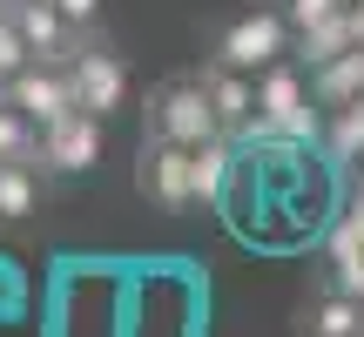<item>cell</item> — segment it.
Returning <instances> with one entry per match:
<instances>
[{
    "mask_svg": "<svg viewBox=\"0 0 364 337\" xmlns=\"http://www.w3.org/2000/svg\"><path fill=\"white\" fill-rule=\"evenodd\" d=\"M344 14H351V41H364V0H351Z\"/></svg>",
    "mask_w": 364,
    "mask_h": 337,
    "instance_id": "21",
    "label": "cell"
},
{
    "mask_svg": "<svg viewBox=\"0 0 364 337\" xmlns=\"http://www.w3.org/2000/svg\"><path fill=\"white\" fill-rule=\"evenodd\" d=\"M344 48H351V14H324V21L297 27V41H290V54L304 61V75H311V68H324V61H338Z\"/></svg>",
    "mask_w": 364,
    "mask_h": 337,
    "instance_id": "14",
    "label": "cell"
},
{
    "mask_svg": "<svg viewBox=\"0 0 364 337\" xmlns=\"http://www.w3.org/2000/svg\"><path fill=\"white\" fill-rule=\"evenodd\" d=\"M358 331H364V297L338 284H317L297 311V337H358Z\"/></svg>",
    "mask_w": 364,
    "mask_h": 337,
    "instance_id": "9",
    "label": "cell"
},
{
    "mask_svg": "<svg viewBox=\"0 0 364 337\" xmlns=\"http://www.w3.org/2000/svg\"><path fill=\"white\" fill-rule=\"evenodd\" d=\"M135 189H142L156 209H169V216L196 209L189 149H182V142H149V135H142V149H135Z\"/></svg>",
    "mask_w": 364,
    "mask_h": 337,
    "instance_id": "5",
    "label": "cell"
},
{
    "mask_svg": "<svg viewBox=\"0 0 364 337\" xmlns=\"http://www.w3.org/2000/svg\"><path fill=\"white\" fill-rule=\"evenodd\" d=\"M54 7H61L68 27H81V34H88V27H102V0H54Z\"/></svg>",
    "mask_w": 364,
    "mask_h": 337,
    "instance_id": "19",
    "label": "cell"
},
{
    "mask_svg": "<svg viewBox=\"0 0 364 337\" xmlns=\"http://www.w3.org/2000/svg\"><path fill=\"white\" fill-rule=\"evenodd\" d=\"M290 41H297V27H290L284 7H243L209 34V61L236 68V75H263L270 61L290 54Z\"/></svg>",
    "mask_w": 364,
    "mask_h": 337,
    "instance_id": "1",
    "label": "cell"
},
{
    "mask_svg": "<svg viewBox=\"0 0 364 337\" xmlns=\"http://www.w3.org/2000/svg\"><path fill=\"white\" fill-rule=\"evenodd\" d=\"M27 61H34V48L21 41V27H14V21H0V81H14Z\"/></svg>",
    "mask_w": 364,
    "mask_h": 337,
    "instance_id": "17",
    "label": "cell"
},
{
    "mask_svg": "<svg viewBox=\"0 0 364 337\" xmlns=\"http://www.w3.org/2000/svg\"><path fill=\"white\" fill-rule=\"evenodd\" d=\"M277 7L290 14V27H311V21H324V14H344L351 0H277Z\"/></svg>",
    "mask_w": 364,
    "mask_h": 337,
    "instance_id": "18",
    "label": "cell"
},
{
    "mask_svg": "<svg viewBox=\"0 0 364 337\" xmlns=\"http://www.w3.org/2000/svg\"><path fill=\"white\" fill-rule=\"evenodd\" d=\"M324 149L338 162H364V95L344 108H324Z\"/></svg>",
    "mask_w": 364,
    "mask_h": 337,
    "instance_id": "15",
    "label": "cell"
},
{
    "mask_svg": "<svg viewBox=\"0 0 364 337\" xmlns=\"http://www.w3.org/2000/svg\"><path fill=\"white\" fill-rule=\"evenodd\" d=\"M68 81H75V108H88V115H102V122H115L122 108H129V61H122V48L102 27H88V34L75 41Z\"/></svg>",
    "mask_w": 364,
    "mask_h": 337,
    "instance_id": "3",
    "label": "cell"
},
{
    "mask_svg": "<svg viewBox=\"0 0 364 337\" xmlns=\"http://www.w3.org/2000/svg\"><path fill=\"white\" fill-rule=\"evenodd\" d=\"M324 284H338V290H351V297H364V236L351 230V223H331V236H324Z\"/></svg>",
    "mask_w": 364,
    "mask_h": 337,
    "instance_id": "12",
    "label": "cell"
},
{
    "mask_svg": "<svg viewBox=\"0 0 364 337\" xmlns=\"http://www.w3.org/2000/svg\"><path fill=\"white\" fill-rule=\"evenodd\" d=\"M48 196V176L41 162H0V223H27Z\"/></svg>",
    "mask_w": 364,
    "mask_h": 337,
    "instance_id": "13",
    "label": "cell"
},
{
    "mask_svg": "<svg viewBox=\"0 0 364 337\" xmlns=\"http://www.w3.org/2000/svg\"><path fill=\"white\" fill-rule=\"evenodd\" d=\"M0 95H7L34 129H48V122H61L68 108H75V81H68L61 61H27L14 81H0Z\"/></svg>",
    "mask_w": 364,
    "mask_h": 337,
    "instance_id": "6",
    "label": "cell"
},
{
    "mask_svg": "<svg viewBox=\"0 0 364 337\" xmlns=\"http://www.w3.org/2000/svg\"><path fill=\"white\" fill-rule=\"evenodd\" d=\"M102 142H108V122L88 115V108H68L61 122L41 129L34 162H41V176H48V182H81L95 162H102Z\"/></svg>",
    "mask_w": 364,
    "mask_h": 337,
    "instance_id": "4",
    "label": "cell"
},
{
    "mask_svg": "<svg viewBox=\"0 0 364 337\" xmlns=\"http://www.w3.org/2000/svg\"><path fill=\"white\" fill-rule=\"evenodd\" d=\"M358 337H364V331H358Z\"/></svg>",
    "mask_w": 364,
    "mask_h": 337,
    "instance_id": "23",
    "label": "cell"
},
{
    "mask_svg": "<svg viewBox=\"0 0 364 337\" xmlns=\"http://www.w3.org/2000/svg\"><path fill=\"white\" fill-rule=\"evenodd\" d=\"M344 223L364 236V182H351V196H344Z\"/></svg>",
    "mask_w": 364,
    "mask_h": 337,
    "instance_id": "20",
    "label": "cell"
},
{
    "mask_svg": "<svg viewBox=\"0 0 364 337\" xmlns=\"http://www.w3.org/2000/svg\"><path fill=\"white\" fill-rule=\"evenodd\" d=\"M142 135H149V142H182V149L223 135L216 129V108H209V95H203V81H196V75L156 81L149 102H142Z\"/></svg>",
    "mask_w": 364,
    "mask_h": 337,
    "instance_id": "2",
    "label": "cell"
},
{
    "mask_svg": "<svg viewBox=\"0 0 364 337\" xmlns=\"http://www.w3.org/2000/svg\"><path fill=\"white\" fill-rule=\"evenodd\" d=\"M189 182H196V203L203 209L230 196V182H236V142L230 135H209V142L189 149Z\"/></svg>",
    "mask_w": 364,
    "mask_h": 337,
    "instance_id": "10",
    "label": "cell"
},
{
    "mask_svg": "<svg viewBox=\"0 0 364 337\" xmlns=\"http://www.w3.org/2000/svg\"><path fill=\"white\" fill-rule=\"evenodd\" d=\"M7 14H14V0H0V21H7Z\"/></svg>",
    "mask_w": 364,
    "mask_h": 337,
    "instance_id": "22",
    "label": "cell"
},
{
    "mask_svg": "<svg viewBox=\"0 0 364 337\" xmlns=\"http://www.w3.org/2000/svg\"><path fill=\"white\" fill-rule=\"evenodd\" d=\"M311 95H317V108H344V102H358V95H364V41H351L338 61L311 68Z\"/></svg>",
    "mask_w": 364,
    "mask_h": 337,
    "instance_id": "11",
    "label": "cell"
},
{
    "mask_svg": "<svg viewBox=\"0 0 364 337\" xmlns=\"http://www.w3.org/2000/svg\"><path fill=\"white\" fill-rule=\"evenodd\" d=\"M7 21L21 27V41L34 48V61H61L68 68V54H75V41H81V27H68V14L54 7V0H14Z\"/></svg>",
    "mask_w": 364,
    "mask_h": 337,
    "instance_id": "8",
    "label": "cell"
},
{
    "mask_svg": "<svg viewBox=\"0 0 364 337\" xmlns=\"http://www.w3.org/2000/svg\"><path fill=\"white\" fill-rule=\"evenodd\" d=\"M196 81H203L209 108H216V129L230 135V142H250V135H257V81L223 68V61H209V54H203V68H196Z\"/></svg>",
    "mask_w": 364,
    "mask_h": 337,
    "instance_id": "7",
    "label": "cell"
},
{
    "mask_svg": "<svg viewBox=\"0 0 364 337\" xmlns=\"http://www.w3.org/2000/svg\"><path fill=\"white\" fill-rule=\"evenodd\" d=\"M34 149H41V129L0 95V162H34Z\"/></svg>",
    "mask_w": 364,
    "mask_h": 337,
    "instance_id": "16",
    "label": "cell"
}]
</instances>
